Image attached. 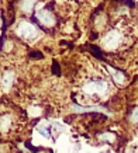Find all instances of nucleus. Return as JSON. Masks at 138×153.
I'll use <instances>...</instances> for the list:
<instances>
[{"mask_svg": "<svg viewBox=\"0 0 138 153\" xmlns=\"http://www.w3.org/2000/svg\"><path fill=\"white\" fill-rule=\"evenodd\" d=\"M89 49L93 52V55H96V58H99V59H103V55H101L100 49L97 47H94V45H89Z\"/></svg>", "mask_w": 138, "mask_h": 153, "instance_id": "1", "label": "nucleus"}, {"mask_svg": "<svg viewBox=\"0 0 138 153\" xmlns=\"http://www.w3.org/2000/svg\"><path fill=\"white\" fill-rule=\"evenodd\" d=\"M52 69H54V73H55L56 76H59V74H61L59 65H58V62H55V60H54V63H52Z\"/></svg>", "mask_w": 138, "mask_h": 153, "instance_id": "2", "label": "nucleus"}, {"mask_svg": "<svg viewBox=\"0 0 138 153\" xmlns=\"http://www.w3.org/2000/svg\"><path fill=\"white\" fill-rule=\"evenodd\" d=\"M30 56H31V58H35V59H40V58H42V53H41V52L34 51V52H31V53H30Z\"/></svg>", "mask_w": 138, "mask_h": 153, "instance_id": "3", "label": "nucleus"}]
</instances>
